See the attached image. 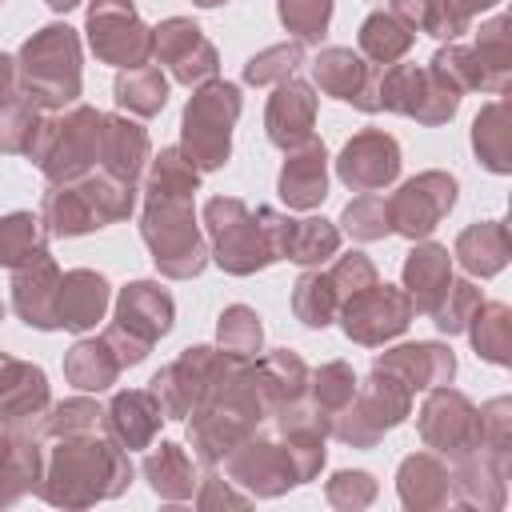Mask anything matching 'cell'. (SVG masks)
Instances as JSON below:
<instances>
[{
  "instance_id": "6da1fadb",
  "label": "cell",
  "mask_w": 512,
  "mask_h": 512,
  "mask_svg": "<svg viewBox=\"0 0 512 512\" xmlns=\"http://www.w3.org/2000/svg\"><path fill=\"white\" fill-rule=\"evenodd\" d=\"M196 192L192 164L180 160L176 148L160 152L148 184V212H144V240L152 248V260L168 276H196L204 268V244L192 224L188 196Z\"/></svg>"
},
{
  "instance_id": "7a4b0ae2",
  "label": "cell",
  "mask_w": 512,
  "mask_h": 512,
  "mask_svg": "<svg viewBox=\"0 0 512 512\" xmlns=\"http://www.w3.org/2000/svg\"><path fill=\"white\" fill-rule=\"evenodd\" d=\"M20 80L40 104H64L80 88V52L72 28H44L20 52Z\"/></svg>"
},
{
  "instance_id": "3957f363",
  "label": "cell",
  "mask_w": 512,
  "mask_h": 512,
  "mask_svg": "<svg viewBox=\"0 0 512 512\" xmlns=\"http://www.w3.org/2000/svg\"><path fill=\"white\" fill-rule=\"evenodd\" d=\"M264 228L244 212L240 200H212L208 204V228L216 240V260L228 272H252L268 260H276V212L260 208Z\"/></svg>"
},
{
  "instance_id": "277c9868",
  "label": "cell",
  "mask_w": 512,
  "mask_h": 512,
  "mask_svg": "<svg viewBox=\"0 0 512 512\" xmlns=\"http://www.w3.org/2000/svg\"><path fill=\"white\" fill-rule=\"evenodd\" d=\"M236 112H240L236 84H208L200 88V96H192L184 112V152L200 168H220L228 160V136Z\"/></svg>"
},
{
  "instance_id": "5b68a950",
  "label": "cell",
  "mask_w": 512,
  "mask_h": 512,
  "mask_svg": "<svg viewBox=\"0 0 512 512\" xmlns=\"http://www.w3.org/2000/svg\"><path fill=\"white\" fill-rule=\"evenodd\" d=\"M168 328H172V296L164 288L140 280V284L124 288V296H120V320H116V328L104 340L116 348V360L120 364H136V360H144L148 344L156 336H164Z\"/></svg>"
},
{
  "instance_id": "8992f818",
  "label": "cell",
  "mask_w": 512,
  "mask_h": 512,
  "mask_svg": "<svg viewBox=\"0 0 512 512\" xmlns=\"http://www.w3.org/2000/svg\"><path fill=\"white\" fill-rule=\"evenodd\" d=\"M100 128H104V116H96L92 108H76L64 120L44 124V136H40V144H36L32 156H36V164L52 180H72L96 156Z\"/></svg>"
},
{
  "instance_id": "52a82bcc",
  "label": "cell",
  "mask_w": 512,
  "mask_h": 512,
  "mask_svg": "<svg viewBox=\"0 0 512 512\" xmlns=\"http://www.w3.org/2000/svg\"><path fill=\"white\" fill-rule=\"evenodd\" d=\"M88 28H92V48L96 56H104L108 64H144L152 36L148 28L136 20L128 0H96L88 12Z\"/></svg>"
},
{
  "instance_id": "ba28073f",
  "label": "cell",
  "mask_w": 512,
  "mask_h": 512,
  "mask_svg": "<svg viewBox=\"0 0 512 512\" xmlns=\"http://www.w3.org/2000/svg\"><path fill=\"white\" fill-rule=\"evenodd\" d=\"M456 200V180L444 172H428L420 180H408L396 200H388V224L404 236H428L436 220L452 208Z\"/></svg>"
},
{
  "instance_id": "9c48e42d",
  "label": "cell",
  "mask_w": 512,
  "mask_h": 512,
  "mask_svg": "<svg viewBox=\"0 0 512 512\" xmlns=\"http://www.w3.org/2000/svg\"><path fill=\"white\" fill-rule=\"evenodd\" d=\"M408 316H412V304L396 288L368 284L352 292V300L344 304V332L360 344H376L384 336H396L408 324Z\"/></svg>"
},
{
  "instance_id": "30bf717a",
  "label": "cell",
  "mask_w": 512,
  "mask_h": 512,
  "mask_svg": "<svg viewBox=\"0 0 512 512\" xmlns=\"http://www.w3.org/2000/svg\"><path fill=\"white\" fill-rule=\"evenodd\" d=\"M396 172H400V148L384 132H360L340 152V176H344V184H352L360 192L388 184Z\"/></svg>"
},
{
  "instance_id": "8fae6325",
  "label": "cell",
  "mask_w": 512,
  "mask_h": 512,
  "mask_svg": "<svg viewBox=\"0 0 512 512\" xmlns=\"http://www.w3.org/2000/svg\"><path fill=\"white\" fill-rule=\"evenodd\" d=\"M156 52L164 56V64H172L176 80L192 84V80H204L216 72V52L212 44L200 36L196 24L188 20H164L156 28Z\"/></svg>"
},
{
  "instance_id": "7c38bea8",
  "label": "cell",
  "mask_w": 512,
  "mask_h": 512,
  "mask_svg": "<svg viewBox=\"0 0 512 512\" xmlns=\"http://www.w3.org/2000/svg\"><path fill=\"white\" fill-rule=\"evenodd\" d=\"M56 292H60L56 264L44 252L28 256V264L16 272V312L36 328H60L56 324Z\"/></svg>"
},
{
  "instance_id": "4fadbf2b",
  "label": "cell",
  "mask_w": 512,
  "mask_h": 512,
  "mask_svg": "<svg viewBox=\"0 0 512 512\" xmlns=\"http://www.w3.org/2000/svg\"><path fill=\"white\" fill-rule=\"evenodd\" d=\"M104 304H108V284L104 276L96 272H68L60 280V292H56V324L60 328H92L100 316H104Z\"/></svg>"
},
{
  "instance_id": "5bb4252c",
  "label": "cell",
  "mask_w": 512,
  "mask_h": 512,
  "mask_svg": "<svg viewBox=\"0 0 512 512\" xmlns=\"http://www.w3.org/2000/svg\"><path fill=\"white\" fill-rule=\"evenodd\" d=\"M312 112H316V96L308 84H280V92L268 104V136L280 148H296L308 140L312 128Z\"/></svg>"
},
{
  "instance_id": "9a60e30c",
  "label": "cell",
  "mask_w": 512,
  "mask_h": 512,
  "mask_svg": "<svg viewBox=\"0 0 512 512\" xmlns=\"http://www.w3.org/2000/svg\"><path fill=\"white\" fill-rule=\"evenodd\" d=\"M324 184H328V176H324V144L320 140H304V148L292 152L284 172H280V196L292 208H312V204L324 200Z\"/></svg>"
},
{
  "instance_id": "2e32d148",
  "label": "cell",
  "mask_w": 512,
  "mask_h": 512,
  "mask_svg": "<svg viewBox=\"0 0 512 512\" xmlns=\"http://www.w3.org/2000/svg\"><path fill=\"white\" fill-rule=\"evenodd\" d=\"M316 80L324 92L340 96V100H352L360 108H372L368 100V68L360 64V56H352L348 48H328L316 56Z\"/></svg>"
},
{
  "instance_id": "e0dca14e",
  "label": "cell",
  "mask_w": 512,
  "mask_h": 512,
  "mask_svg": "<svg viewBox=\"0 0 512 512\" xmlns=\"http://www.w3.org/2000/svg\"><path fill=\"white\" fill-rule=\"evenodd\" d=\"M336 252V228L328 220H280L276 216V256L316 264Z\"/></svg>"
},
{
  "instance_id": "ac0fdd59",
  "label": "cell",
  "mask_w": 512,
  "mask_h": 512,
  "mask_svg": "<svg viewBox=\"0 0 512 512\" xmlns=\"http://www.w3.org/2000/svg\"><path fill=\"white\" fill-rule=\"evenodd\" d=\"M100 140H104L108 172H112L116 180L132 184V180H136V172H140V160H144V152H148V136H144L136 124H124V120L104 116Z\"/></svg>"
},
{
  "instance_id": "d6986e66",
  "label": "cell",
  "mask_w": 512,
  "mask_h": 512,
  "mask_svg": "<svg viewBox=\"0 0 512 512\" xmlns=\"http://www.w3.org/2000/svg\"><path fill=\"white\" fill-rule=\"evenodd\" d=\"M404 284L416 292V308L432 312L436 308V296L452 284V276H448V252L436 248V244L412 252V260L404 264Z\"/></svg>"
},
{
  "instance_id": "ffe728a7",
  "label": "cell",
  "mask_w": 512,
  "mask_h": 512,
  "mask_svg": "<svg viewBox=\"0 0 512 512\" xmlns=\"http://www.w3.org/2000/svg\"><path fill=\"white\" fill-rule=\"evenodd\" d=\"M164 96H168V84H164L160 68H144V64H136L128 76L116 80V100H120L124 108L140 112V116L160 112V108H164Z\"/></svg>"
},
{
  "instance_id": "44dd1931",
  "label": "cell",
  "mask_w": 512,
  "mask_h": 512,
  "mask_svg": "<svg viewBox=\"0 0 512 512\" xmlns=\"http://www.w3.org/2000/svg\"><path fill=\"white\" fill-rule=\"evenodd\" d=\"M456 252L464 260V268L488 276L504 264V228L500 224H476L456 240Z\"/></svg>"
},
{
  "instance_id": "7402d4cb",
  "label": "cell",
  "mask_w": 512,
  "mask_h": 512,
  "mask_svg": "<svg viewBox=\"0 0 512 512\" xmlns=\"http://www.w3.org/2000/svg\"><path fill=\"white\" fill-rule=\"evenodd\" d=\"M108 352H112L108 340H104V344H96V340L76 344L72 356H68V376H72L80 388H108L112 376L120 372V360L108 356Z\"/></svg>"
},
{
  "instance_id": "603a6c76",
  "label": "cell",
  "mask_w": 512,
  "mask_h": 512,
  "mask_svg": "<svg viewBox=\"0 0 512 512\" xmlns=\"http://www.w3.org/2000/svg\"><path fill=\"white\" fill-rule=\"evenodd\" d=\"M412 44V32L404 28V24H396V16H388V12H376V16H368L364 20V28H360V48L372 56V60H396L404 48Z\"/></svg>"
},
{
  "instance_id": "cb8c5ba5",
  "label": "cell",
  "mask_w": 512,
  "mask_h": 512,
  "mask_svg": "<svg viewBox=\"0 0 512 512\" xmlns=\"http://www.w3.org/2000/svg\"><path fill=\"white\" fill-rule=\"evenodd\" d=\"M296 316L312 328H324L328 316H332V304H336V292H332V280L328 276H300L296 284Z\"/></svg>"
},
{
  "instance_id": "d4e9b609",
  "label": "cell",
  "mask_w": 512,
  "mask_h": 512,
  "mask_svg": "<svg viewBox=\"0 0 512 512\" xmlns=\"http://www.w3.org/2000/svg\"><path fill=\"white\" fill-rule=\"evenodd\" d=\"M36 252H44V248H40V228L32 216L0 220V264H20Z\"/></svg>"
},
{
  "instance_id": "484cf974",
  "label": "cell",
  "mask_w": 512,
  "mask_h": 512,
  "mask_svg": "<svg viewBox=\"0 0 512 512\" xmlns=\"http://www.w3.org/2000/svg\"><path fill=\"white\" fill-rule=\"evenodd\" d=\"M332 16V0H280V20L300 40H320Z\"/></svg>"
},
{
  "instance_id": "4316f807",
  "label": "cell",
  "mask_w": 512,
  "mask_h": 512,
  "mask_svg": "<svg viewBox=\"0 0 512 512\" xmlns=\"http://www.w3.org/2000/svg\"><path fill=\"white\" fill-rule=\"evenodd\" d=\"M344 228L356 236V240H376L384 236L392 224H388V200L384 196H360L356 204L344 208Z\"/></svg>"
},
{
  "instance_id": "83f0119b",
  "label": "cell",
  "mask_w": 512,
  "mask_h": 512,
  "mask_svg": "<svg viewBox=\"0 0 512 512\" xmlns=\"http://www.w3.org/2000/svg\"><path fill=\"white\" fill-rule=\"evenodd\" d=\"M220 344L228 348V352H236V356H248V352H256L260 348V324H256V316L248 312V308H228L224 316H220Z\"/></svg>"
},
{
  "instance_id": "f1b7e54d",
  "label": "cell",
  "mask_w": 512,
  "mask_h": 512,
  "mask_svg": "<svg viewBox=\"0 0 512 512\" xmlns=\"http://www.w3.org/2000/svg\"><path fill=\"white\" fill-rule=\"evenodd\" d=\"M296 64H300V48H296V44H276V48H268V52L252 56V60H248V68H244V76H248L252 84H268V80L288 76Z\"/></svg>"
},
{
  "instance_id": "f546056e",
  "label": "cell",
  "mask_w": 512,
  "mask_h": 512,
  "mask_svg": "<svg viewBox=\"0 0 512 512\" xmlns=\"http://www.w3.org/2000/svg\"><path fill=\"white\" fill-rule=\"evenodd\" d=\"M500 116H504V108H500V104H496V108H488L484 116H476V152H484V164H488V168H496V172H504V168H508L504 148L496 144V140H504Z\"/></svg>"
},
{
  "instance_id": "4dcf8cb0",
  "label": "cell",
  "mask_w": 512,
  "mask_h": 512,
  "mask_svg": "<svg viewBox=\"0 0 512 512\" xmlns=\"http://www.w3.org/2000/svg\"><path fill=\"white\" fill-rule=\"evenodd\" d=\"M488 4H496V0H440V16L428 20V32L432 36H456L468 24V16L488 8Z\"/></svg>"
},
{
  "instance_id": "1f68e13d",
  "label": "cell",
  "mask_w": 512,
  "mask_h": 512,
  "mask_svg": "<svg viewBox=\"0 0 512 512\" xmlns=\"http://www.w3.org/2000/svg\"><path fill=\"white\" fill-rule=\"evenodd\" d=\"M448 296L452 300L444 308H432V312H436V324L444 332H456L468 324V312L476 308V292H472V284H448Z\"/></svg>"
},
{
  "instance_id": "d6a6232c",
  "label": "cell",
  "mask_w": 512,
  "mask_h": 512,
  "mask_svg": "<svg viewBox=\"0 0 512 512\" xmlns=\"http://www.w3.org/2000/svg\"><path fill=\"white\" fill-rule=\"evenodd\" d=\"M488 320H492V328H488V332H480V328H476V332H472V340H476V348H480L488 360H508V352H504V348H508V344H504L508 312H504L500 304H492V308H488Z\"/></svg>"
},
{
  "instance_id": "836d02e7",
  "label": "cell",
  "mask_w": 512,
  "mask_h": 512,
  "mask_svg": "<svg viewBox=\"0 0 512 512\" xmlns=\"http://www.w3.org/2000/svg\"><path fill=\"white\" fill-rule=\"evenodd\" d=\"M392 8H396L408 24H424V28H428V16H432V4H428V0H392Z\"/></svg>"
},
{
  "instance_id": "e575fe53",
  "label": "cell",
  "mask_w": 512,
  "mask_h": 512,
  "mask_svg": "<svg viewBox=\"0 0 512 512\" xmlns=\"http://www.w3.org/2000/svg\"><path fill=\"white\" fill-rule=\"evenodd\" d=\"M8 88H12V60L0 56V100L8 96Z\"/></svg>"
},
{
  "instance_id": "d590c367",
  "label": "cell",
  "mask_w": 512,
  "mask_h": 512,
  "mask_svg": "<svg viewBox=\"0 0 512 512\" xmlns=\"http://www.w3.org/2000/svg\"><path fill=\"white\" fill-rule=\"evenodd\" d=\"M20 372V364L16 360H8V356H0V388L8 384V376H16Z\"/></svg>"
},
{
  "instance_id": "8d00e7d4",
  "label": "cell",
  "mask_w": 512,
  "mask_h": 512,
  "mask_svg": "<svg viewBox=\"0 0 512 512\" xmlns=\"http://www.w3.org/2000/svg\"><path fill=\"white\" fill-rule=\"evenodd\" d=\"M48 4H52V8H56V12H64V8H72V4H76V0H48Z\"/></svg>"
},
{
  "instance_id": "74e56055",
  "label": "cell",
  "mask_w": 512,
  "mask_h": 512,
  "mask_svg": "<svg viewBox=\"0 0 512 512\" xmlns=\"http://www.w3.org/2000/svg\"><path fill=\"white\" fill-rule=\"evenodd\" d=\"M196 4H204V8H212V4H220V0H196Z\"/></svg>"
}]
</instances>
